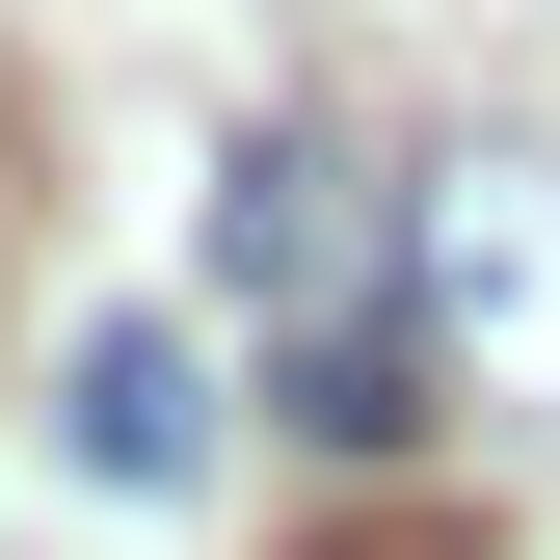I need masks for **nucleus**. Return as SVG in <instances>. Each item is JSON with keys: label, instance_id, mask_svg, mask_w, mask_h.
Masks as SVG:
<instances>
[{"label": "nucleus", "instance_id": "39448f33", "mask_svg": "<svg viewBox=\"0 0 560 560\" xmlns=\"http://www.w3.org/2000/svg\"><path fill=\"white\" fill-rule=\"evenodd\" d=\"M320 560H428V534H320Z\"/></svg>", "mask_w": 560, "mask_h": 560}, {"label": "nucleus", "instance_id": "f03ea898", "mask_svg": "<svg viewBox=\"0 0 560 560\" xmlns=\"http://www.w3.org/2000/svg\"><path fill=\"white\" fill-rule=\"evenodd\" d=\"M214 267L267 320H347V294H428V267H374V187L320 161V133H241V187H214Z\"/></svg>", "mask_w": 560, "mask_h": 560}, {"label": "nucleus", "instance_id": "7ed1b4c3", "mask_svg": "<svg viewBox=\"0 0 560 560\" xmlns=\"http://www.w3.org/2000/svg\"><path fill=\"white\" fill-rule=\"evenodd\" d=\"M267 400L374 480V454H428V428H454V320H428V294H347V320H294V374H267Z\"/></svg>", "mask_w": 560, "mask_h": 560}, {"label": "nucleus", "instance_id": "20e7f679", "mask_svg": "<svg viewBox=\"0 0 560 560\" xmlns=\"http://www.w3.org/2000/svg\"><path fill=\"white\" fill-rule=\"evenodd\" d=\"M54 454H81V480H187V454H214V347H187V320H81Z\"/></svg>", "mask_w": 560, "mask_h": 560}, {"label": "nucleus", "instance_id": "f257e3e1", "mask_svg": "<svg viewBox=\"0 0 560 560\" xmlns=\"http://www.w3.org/2000/svg\"><path fill=\"white\" fill-rule=\"evenodd\" d=\"M400 241H428V320H454V374L560 400V161H534V133H454V161L400 187Z\"/></svg>", "mask_w": 560, "mask_h": 560}]
</instances>
